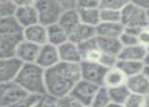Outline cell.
<instances>
[{
	"label": "cell",
	"mask_w": 149,
	"mask_h": 107,
	"mask_svg": "<svg viewBox=\"0 0 149 107\" xmlns=\"http://www.w3.org/2000/svg\"><path fill=\"white\" fill-rule=\"evenodd\" d=\"M11 1L16 7H24V6H33L37 0H11Z\"/></svg>",
	"instance_id": "cell-41"
},
{
	"label": "cell",
	"mask_w": 149,
	"mask_h": 107,
	"mask_svg": "<svg viewBox=\"0 0 149 107\" xmlns=\"http://www.w3.org/2000/svg\"><path fill=\"white\" fill-rule=\"evenodd\" d=\"M2 1H9V0H0V2H2Z\"/></svg>",
	"instance_id": "cell-50"
},
{
	"label": "cell",
	"mask_w": 149,
	"mask_h": 107,
	"mask_svg": "<svg viewBox=\"0 0 149 107\" xmlns=\"http://www.w3.org/2000/svg\"><path fill=\"white\" fill-rule=\"evenodd\" d=\"M40 47L41 46H38L36 43H33L22 39L16 47L14 57L18 59L22 64L36 63L38 54L40 51Z\"/></svg>",
	"instance_id": "cell-10"
},
{
	"label": "cell",
	"mask_w": 149,
	"mask_h": 107,
	"mask_svg": "<svg viewBox=\"0 0 149 107\" xmlns=\"http://www.w3.org/2000/svg\"><path fill=\"white\" fill-rule=\"evenodd\" d=\"M131 0H100V9H114L121 11Z\"/></svg>",
	"instance_id": "cell-31"
},
{
	"label": "cell",
	"mask_w": 149,
	"mask_h": 107,
	"mask_svg": "<svg viewBox=\"0 0 149 107\" xmlns=\"http://www.w3.org/2000/svg\"><path fill=\"white\" fill-rule=\"evenodd\" d=\"M57 49L60 62L79 64L82 61L78 46L69 39L57 47Z\"/></svg>",
	"instance_id": "cell-11"
},
{
	"label": "cell",
	"mask_w": 149,
	"mask_h": 107,
	"mask_svg": "<svg viewBox=\"0 0 149 107\" xmlns=\"http://www.w3.org/2000/svg\"><path fill=\"white\" fill-rule=\"evenodd\" d=\"M42 105L43 107H58L57 98L46 94L42 97Z\"/></svg>",
	"instance_id": "cell-39"
},
{
	"label": "cell",
	"mask_w": 149,
	"mask_h": 107,
	"mask_svg": "<svg viewBox=\"0 0 149 107\" xmlns=\"http://www.w3.org/2000/svg\"><path fill=\"white\" fill-rule=\"evenodd\" d=\"M100 0H76V8H100Z\"/></svg>",
	"instance_id": "cell-37"
},
{
	"label": "cell",
	"mask_w": 149,
	"mask_h": 107,
	"mask_svg": "<svg viewBox=\"0 0 149 107\" xmlns=\"http://www.w3.org/2000/svg\"><path fill=\"white\" fill-rule=\"evenodd\" d=\"M33 107H43V105H42V100H41V101L39 102V103L37 104V105H35V106H33Z\"/></svg>",
	"instance_id": "cell-48"
},
{
	"label": "cell",
	"mask_w": 149,
	"mask_h": 107,
	"mask_svg": "<svg viewBox=\"0 0 149 107\" xmlns=\"http://www.w3.org/2000/svg\"><path fill=\"white\" fill-rule=\"evenodd\" d=\"M58 107H82L81 102H79L71 93L66 94L60 98H57Z\"/></svg>",
	"instance_id": "cell-33"
},
{
	"label": "cell",
	"mask_w": 149,
	"mask_h": 107,
	"mask_svg": "<svg viewBox=\"0 0 149 107\" xmlns=\"http://www.w3.org/2000/svg\"><path fill=\"white\" fill-rule=\"evenodd\" d=\"M106 107H124L122 104H117V103H114V102H110Z\"/></svg>",
	"instance_id": "cell-45"
},
{
	"label": "cell",
	"mask_w": 149,
	"mask_h": 107,
	"mask_svg": "<svg viewBox=\"0 0 149 107\" xmlns=\"http://www.w3.org/2000/svg\"><path fill=\"white\" fill-rule=\"evenodd\" d=\"M68 41V35L57 22L47 26V43L59 47Z\"/></svg>",
	"instance_id": "cell-22"
},
{
	"label": "cell",
	"mask_w": 149,
	"mask_h": 107,
	"mask_svg": "<svg viewBox=\"0 0 149 107\" xmlns=\"http://www.w3.org/2000/svg\"><path fill=\"white\" fill-rule=\"evenodd\" d=\"M13 17L17 21L18 26L22 29L29 27L39 22V16L35 6H24V7H16Z\"/></svg>",
	"instance_id": "cell-13"
},
{
	"label": "cell",
	"mask_w": 149,
	"mask_h": 107,
	"mask_svg": "<svg viewBox=\"0 0 149 107\" xmlns=\"http://www.w3.org/2000/svg\"><path fill=\"white\" fill-rule=\"evenodd\" d=\"M119 41L121 43L122 47H129V46H135L139 43L137 35L129 32V31L125 30V29L119 37Z\"/></svg>",
	"instance_id": "cell-34"
},
{
	"label": "cell",
	"mask_w": 149,
	"mask_h": 107,
	"mask_svg": "<svg viewBox=\"0 0 149 107\" xmlns=\"http://www.w3.org/2000/svg\"><path fill=\"white\" fill-rule=\"evenodd\" d=\"M124 31V26L121 22H100L95 26L96 37H117Z\"/></svg>",
	"instance_id": "cell-19"
},
{
	"label": "cell",
	"mask_w": 149,
	"mask_h": 107,
	"mask_svg": "<svg viewBox=\"0 0 149 107\" xmlns=\"http://www.w3.org/2000/svg\"><path fill=\"white\" fill-rule=\"evenodd\" d=\"M145 107H149V95L146 97V104H145Z\"/></svg>",
	"instance_id": "cell-46"
},
{
	"label": "cell",
	"mask_w": 149,
	"mask_h": 107,
	"mask_svg": "<svg viewBox=\"0 0 149 107\" xmlns=\"http://www.w3.org/2000/svg\"><path fill=\"white\" fill-rule=\"evenodd\" d=\"M146 15H147V21H148V26H149V9L146 10Z\"/></svg>",
	"instance_id": "cell-47"
},
{
	"label": "cell",
	"mask_w": 149,
	"mask_h": 107,
	"mask_svg": "<svg viewBox=\"0 0 149 107\" xmlns=\"http://www.w3.org/2000/svg\"><path fill=\"white\" fill-rule=\"evenodd\" d=\"M95 37V27L80 23L68 35V39L76 43V45H79V43H83L87 39H93Z\"/></svg>",
	"instance_id": "cell-20"
},
{
	"label": "cell",
	"mask_w": 149,
	"mask_h": 107,
	"mask_svg": "<svg viewBox=\"0 0 149 107\" xmlns=\"http://www.w3.org/2000/svg\"><path fill=\"white\" fill-rule=\"evenodd\" d=\"M116 67L124 73L126 77H131L136 74L143 72L144 63L139 61H129V60H119Z\"/></svg>",
	"instance_id": "cell-24"
},
{
	"label": "cell",
	"mask_w": 149,
	"mask_h": 107,
	"mask_svg": "<svg viewBox=\"0 0 149 107\" xmlns=\"http://www.w3.org/2000/svg\"><path fill=\"white\" fill-rule=\"evenodd\" d=\"M121 23L124 27L139 29L149 26L146 10L130 2L121 10Z\"/></svg>",
	"instance_id": "cell-3"
},
{
	"label": "cell",
	"mask_w": 149,
	"mask_h": 107,
	"mask_svg": "<svg viewBox=\"0 0 149 107\" xmlns=\"http://www.w3.org/2000/svg\"><path fill=\"white\" fill-rule=\"evenodd\" d=\"M43 96L37 95V94L26 93L24 96H22L16 103H14L11 107H33L37 105L42 100Z\"/></svg>",
	"instance_id": "cell-29"
},
{
	"label": "cell",
	"mask_w": 149,
	"mask_h": 107,
	"mask_svg": "<svg viewBox=\"0 0 149 107\" xmlns=\"http://www.w3.org/2000/svg\"><path fill=\"white\" fill-rule=\"evenodd\" d=\"M22 39V33L10 35H0V59L14 57L16 47Z\"/></svg>",
	"instance_id": "cell-16"
},
{
	"label": "cell",
	"mask_w": 149,
	"mask_h": 107,
	"mask_svg": "<svg viewBox=\"0 0 149 107\" xmlns=\"http://www.w3.org/2000/svg\"><path fill=\"white\" fill-rule=\"evenodd\" d=\"M148 51H149V50H148Z\"/></svg>",
	"instance_id": "cell-51"
},
{
	"label": "cell",
	"mask_w": 149,
	"mask_h": 107,
	"mask_svg": "<svg viewBox=\"0 0 149 107\" xmlns=\"http://www.w3.org/2000/svg\"><path fill=\"white\" fill-rule=\"evenodd\" d=\"M82 107H91V106H90V105H83Z\"/></svg>",
	"instance_id": "cell-49"
},
{
	"label": "cell",
	"mask_w": 149,
	"mask_h": 107,
	"mask_svg": "<svg viewBox=\"0 0 149 107\" xmlns=\"http://www.w3.org/2000/svg\"><path fill=\"white\" fill-rule=\"evenodd\" d=\"M96 43L100 51L104 54L112 55L118 57L120 51L122 50V45L117 37H96Z\"/></svg>",
	"instance_id": "cell-21"
},
{
	"label": "cell",
	"mask_w": 149,
	"mask_h": 107,
	"mask_svg": "<svg viewBox=\"0 0 149 107\" xmlns=\"http://www.w3.org/2000/svg\"><path fill=\"white\" fill-rule=\"evenodd\" d=\"M26 92L15 81L0 84V107H11Z\"/></svg>",
	"instance_id": "cell-6"
},
{
	"label": "cell",
	"mask_w": 149,
	"mask_h": 107,
	"mask_svg": "<svg viewBox=\"0 0 149 107\" xmlns=\"http://www.w3.org/2000/svg\"><path fill=\"white\" fill-rule=\"evenodd\" d=\"M131 2L143 9H149V0H131Z\"/></svg>",
	"instance_id": "cell-42"
},
{
	"label": "cell",
	"mask_w": 149,
	"mask_h": 107,
	"mask_svg": "<svg viewBox=\"0 0 149 107\" xmlns=\"http://www.w3.org/2000/svg\"><path fill=\"white\" fill-rule=\"evenodd\" d=\"M143 63L145 66H149V51H147V54H146L145 58H144Z\"/></svg>",
	"instance_id": "cell-43"
},
{
	"label": "cell",
	"mask_w": 149,
	"mask_h": 107,
	"mask_svg": "<svg viewBox=\"0 0 149 107\" xmlns=\"http://www.w3.org/2000/svg\"><path fill=\"white\" fill-rule=\"evenodd\" d=\"M126 81H127V77L124 75V73L117 67H114L107 70L104 77L102 86L107 88L118 87V86L125 85Z\"/></svg>",
	"instance_id": "cell-23"
},
{
	"label": "cell",
	"mask_w": 149,
	"mask_h": 107,
	"mask_svg": "<svg viewBox=\"0 0 149 107\" xmlns=\"http://www.w3.org/2000/svg\"><path fill=\"white\" fill-rule=\"evenodd\" d=\"M62 7V9H69V8H76V0H55Z\"/></svg>",
	"instance_id": "cell-40"
},
{
	"label": "cell",
	"mask_w": 149,
	"mask_h": 107,
	"mask_svg": "<svg viewBox=\"0 0 149 107\" xmlns=\"http://www.w3.org/2000/svg\"><path fill=\"white\" fill-rule=\"evenodd\" d=\"M26 93L44 96L47 94L45 85V70L36 63L22 64L15 80Z\"/></svg>",
	"instance_id": "cell-2"
},
{
	"label": "cell",
	"mask_w": 149,
	"mask_h": 107,
	"mask_svg": "<svg viewBox=\"0 0 149 107\" xmlns=\"http://www.w3.org/2000/svg\"><path fill=\"white\" fill-rule=\"evenodd\" d=\"M15 9H16V6L12 3L11 0L0 2V18L11 17V16H13Z\"/></svg>",
	"instance_id": "cell-35"
},
{
	"label": "cell",
	"mask_w": 149,
	"mask_h": 107,
	"mask_svg": "<svg viewBox=\"0 0 149 107\" xmlns=\"http://www.w3.org/2000/svg\"><path fill=\"white\" fill-rule=\"evenodd\" d=\"M126 86L130 93L138 94V95L145 96V97L149 95V79L143 72L128 77L126 81Z\"/></svg>",
	"instance_id": "cell-14"
},
{
	"label": "cell",
	"mask_w": 149,
	"mask_h": 107,
	"mask_svg": "<svg viewBox=\"0 0 149 107\" xmlns=\"http://www.w3.org/2000/svg\"><path fill=\"white\" fill-rule=\"evenodd\" d=\"M95 37L87 39V41L77 45L79 48V52H80V54H81L82 61L97 62V63H98V61H100V56H102V52H100V49L97 48Z\"/></svg>",
	"instance_id": "cell-17"
},
{
	"label": "cell",
	"mask_w": 149,
	"mask_h": 107,
	"mask_svg": "<svg viewBox=\"0 0 149 107\" xmlns=\"http://www.w3.org/2000/svg\"><path fill=\"white\" fill-rule=\"evenodd\" d=\"M146 97L138 94L130 93L126 101L124 102V107H145Z\"/></svg>",
	"instance_id": "cell-32"
},
{
	"label": "cell",
	"mask_w": 149,
	"mask_h": 107,
	"mask_svg": "<svg viewBox=\"0 0 149 107\" xmlns=\"http://www.w3.org/2000/svg\"><path fill=\"white\" fill-rule=\"evenodd\" d=\"M33 6L38 12L39 22L45 26L57 22L63 11L62 7L55 0H37Z\"/></svg>",
	"instance_id": "cell-4"
},
{
	"label": "cell",
	"mask_w": 149,
	"mask_h": 107,
	"mask_svg": "<svg viewBox=\"0 0 149 107\" xmlns=\"http://www.w3.org/2000/svg\"><path fill=\"white\" fill-rule=\"evenodd\" d=\"M100 22H121V11L114 9H100Z\"/></svg>",
	"instance_id": "cell-30"
},
{
	"label": "cell",
	"mask_w": 149,
	"mask_h": 107,
	"mask_svg": "<svg viewBox=\"0 0 149 107\" xmlns=\"http://www.w3.org/2000/svg\"><path fill=\"white\" fill-rule=\"evenodd\" d=\"M143 73H144V74H145V76L147 77V78L149 79V66H145V65H144Z\"/></svg>",
	"instance_id": "cell-44"
},
{
	"label": "cell",
	"mask_w": 149,
	"mask_h": 107,
	"mask_svg": "<svg viewBox=\"0 0 149 107\" xmlns=\"http://www.w3.org/2000/svg\"><path fill=\"white\" fill-rule=\"evenodd\" d=\"M59 62L60 60L57 47L50 45V43H45L40 47L39 54H38L37 60H36V64L38 66L43 68L44 70H47V69L55 66Z\"/></svg>",
	"instance_id": "cell-9"
},
{
	"label": "cell",
	"mask_w": 149,
	"mask_h": 107,
	"mask_svg": "<svg viewBox=\"0 0 149 107\" xmlns=\"http://www.w3.org/2000/svg\"><path fill=\"white\" fill-rule=\"evenodd\" d=\"M147 54V50L141 45L122 47V50L118 55L119 60H129V61H139L143 62Z\"/></svg>",
	"instance_id": "cell-18"
},
{
	"label": "cell",
	"mask_w": 149,
	"mask_h": 107,
	"mask_svg": "<svg viewBox=\"0 0 149 107\" xmlns=\"http://www.w3.org/2000/svg\"><path fill=\"white\" fill-rule=\"evenodd\" d=\"M77 10L81 23L95 27L100 22V8H77Z\"/></svg>",
	"instance_id": "cell-25"
},
{
	"label": "cell",
	"mask_w": 149,
	"mask_h": 107,
	"mask_svg": "<svg viewBox=\"0 0 149 107\" xmlns=\"http://www.w3.org/2000/svg\"><path fill=\"white\" fill-rule=\"evenodd\" d=\"M57 23L66 31L67 35H70L81 23L77 8H69L63 10L58 18Z\"/></svg>",
	"instance_id": "cell-15"
},
{
	"label": "cell",
	"mask_w": 149,
	"mask_h": 107,
	"mask_svg": "<svg viewBox=\"0 0 149 107\" xmlns=\"http://www.w3.org/2000/svg\"><path fill=\"white\" fill-rule=\"evenodd\" d=\"M100 86L80 79L70 92L82 105H90L92 98Z\"/></svg>",
	"instance_id": "cell-8"
},
{
	"label": "cell",
	"mask_w": 149,
	"mask_h": 107,
	"mask_svg": "<svg viewBox=\"0 0 149 107\" xmlns=\"http://www.w3.org/2000/svg\"><path fill=\"white\" fill-rule=\"evenodd\" d=\"M81 79L79 64L59 62L45 70V85L48 95L55 98L69 94Z\"/></svg>",
	"instance_id": "cell-1"
},
{
	"label": "cell",
	"mask_w": 149,
	"mask_h": 107,
	"mask_svg": "<svg viewBox=\"0 0 149 107\" xmlns=\"http://www.w3.org/2000/svg\"><path fill=\"white\" fill-rule=\"evenodd\" d=\"M22 35L24 39L38 46H43L47 43V26H43L40 22L24 28Z\"/></svg>",
	"instance_id": "cell-12"
},
{
	"label": "cell",
	"mask_w": 149,
	"mask_h": 107,
	"mask_svg": "<svg viewBox=\"0 0 149 107\" xmlns=\"http://www.w3.org/2000/svg\"><path fill=\"white\" fill-rule=\"evenodd\" d=\"M108 90L109 94H110L111 102H114V103L117 104H122L123 105L124 102L128 98V96L130 95V91L128 90L126 84L122 86H118V87L108 88Z\"/></svg>",
	"instance_id": "cell-27"
},
{
	"label": "cell",
	"mask_w": 149,
	"mask_h": 107,
	"mask_svg": "<svg viewBox=\"0 0 149 107\" xmlns=\"http://www.w3.org/2000/svg\"><path fill=\"white\" fill-rule=\"evenodd\" d=\"M111 102L110 94L109 90L104 86H100L98 89L96 90L91 102L90 106L91 107H106Z\"/></svg>",
	"instance_id": "cell-28"
},
{
	"label": "cell",
	"mask_w": 149,
	"mask_h": 107,
	"mask_svg": "<svg viewBox=\"0 0 149 107\" xmlns=\"http://www.w3.org/2000/svg\"><path fill=\"white\" fill-rule=\"evenodd\" d=\"M22 63L15 57L0 59V84L14 81Z\"/></svg>",
	"instance_id": "cell-7"
},
{
	"label": "cell",
	"mask_w": 149,
	"mask_h": 107,
	"mask_svg": "<svg viewBox=\"0 0 149 107\" xmlns=\"http://www.w3.org/2000/svg\"><path fill=\"white\" fill-rule=\"evenodd\" d=\"M80 77L82 80L90 82L97 86H102L104 77L108 69L97 62L81 61L79 63Z\"/></svg>",
	"instance_id": "cell-5"
},
{
	"label": "cell",
	"mask_w": 149,
	"mask_h": 107,
	"mask_svg": "<svg viewBox=\"0 0 149 107\" xmlns=\"http://www.w3.org/2000/svg\"><path fill=\"white\" fill-rule=\"evenodd\" d=\"M22 29L13 16L0 18V35H10L22 33Z\"/></svg>",
	"instance_id": "cell-26"
},
{
	"label": "cell",
	"mask_w": 149,
	"mask_h": 107,
	"mask_svg": "<svg viewBox=\"0 0 149 107\" xmlns=\"http://www.w3.org/2000/svg\"><path fill=\"white\" fill-rule=\"evenodd\" d=\"M138 41L139 45L143 46L146 50H149V26H146L141 29L138 35Z\"/></svg>",
	"instance_id": "cell-38"
},
{
	"label": "cell",
	"mask_w": 149,
	"mask_h": 107,
	"mask_svg": "<svg viewBox=\"0 0 149 107\" xmlns=\"http://www.w3.org/2000/svg\"><path fill=\"white\" fill-rule=\"evenodd\" d=\"M117 62H118V57L112 56V55H108V54H104V53H102L100 59V61H98V63L102 64L104 67H106L107 69L116 67Z\"/></svg>",
	"instance_id": "cell-36"
}]
</instances>
